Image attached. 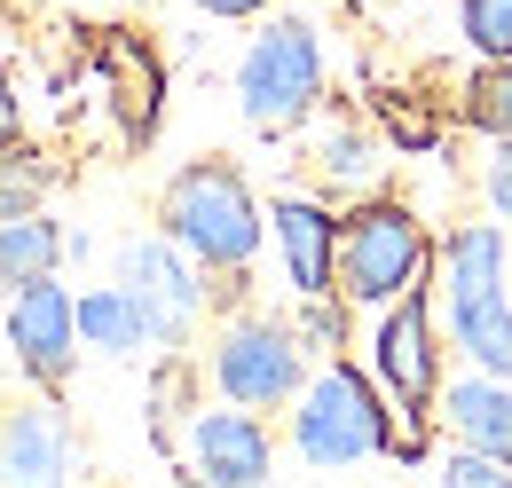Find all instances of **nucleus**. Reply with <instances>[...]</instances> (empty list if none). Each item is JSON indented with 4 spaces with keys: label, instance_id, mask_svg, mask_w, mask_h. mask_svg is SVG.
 <instances>
[{
    "label": "nucleus",
    "instance_id": "f257e3e1",
    "mask_svg": "<svg viewBox=\"0 0 512 488\" xmlns=\"http://www.w3.org/2000/svg\"><path fill=\"white\" fill-rule=\"evenodd\" d=\"M158 229L182 244L205 276H245L260 237H268V213H260L253 182L229 158H190L158 197Z\"/></svg>",
    "mask_w": 512,
    "mask_h": 488
},
{
    "label": "nucleus",
    "instance_id": "f03ea898",
    "mask_svg": "<svg viewBox=\"0 0 512 488\" xmlns=\"http://www.w3.org/2000/svg\"><path fill=\"white\" fill-rule=\"evenodd\" d=\"M434 252H442V244L426 237V221H418L402 197L347 205V221H339V300L394 307L402 292H426Z\"/></svg>",
    "mask_w": 512,
    "mask_h": 488
},
{
    "label": "nucleus",
    "instance_id": "7ed1b4c3",
    "mask_svg": "<svg viewBox=\"0 0 512 488\" xmlns=\"http://www.w3.org/2000/svg\"><path fill=\"white\" fill-rule=\"evenodd\" d=\"M292 449H300L308 465H323V473H347V465L394 449V410H386V394L355 363L331 355V363L300 386V402H292Z\"/></svg>",
    "mask_w": 512,
    "mask_h": 488
},
{
    "label": "nucleus",
    "instance_id": "20e7f679",
    "mask_svg": "<svg viewBox=\"0 0 512 488\" xmlns=\"http://www.w3.org/2000/svg\"><path fill=\"white\" fill-rule=\"evenodd\" d=\"M237 103L260 134H292L323 103V40L308 16H268L237 63Z\"/></svg>",
    "mask_w": 512,
    "mask_h": 488
},
{
    "label": "nucleus",
    "instance_id": "39448f33",
    "mask_svg": "<svg viewBox=\"0 0 512 488\" xmlns=\"http://www.w3.org/2000/svg\"><path fill=\"white\" fill-rule=\"evenodd\" d=\"M213 386L237 410H284L308 386V347L284 315H237L213 339Z\"/></svg>",
    "mask_w": 512,
    "mask_h": 488
},
{
    "label": "nucleus",
    "instance_id": "423d86ee",
    "mask_svg": "<svg viewBox=\"0 0 512 488\" xmlns=\"http://www.w3.org/2000/svg\"><path fill=\"white\" fill-rule=\"evenodd\" d=\"M119 284L134 292V307L150 315V339L158 347H182L197 331V315L213 307V284H205V268H197L182 244L166 237H134V244H119Z\"/></svg>",
    "mask_w": 512,
    "mask_h": 488
},
{
    "label": "nucleus",
    "instance_id": "0eeeda50",
    "mask_svg": "<svg viewBox=\"0 0 512 488\" xmlns=\"http://www.w3.org/2000/svg\"><path fill=\"white\" fill-rule=\"evenodd\" d=\"M8 347H16V363L24 378L40 386V394H56L79 363V300H71L56 276H40V284H24V292H8Z\"/></svg>",
    "mask_w": 512,
    "mask_h": 488
},
{
    "label": "nucleus",
    "instance_id": "6e6552de",
    "mask_svg": "<svg viewBox=\"0 0 512 488\" xmlns=\"http://www.w3.org/2000/svg\"><path fill=\"white\" fill-rule=\"evenodd\" d=\"M379 386L402 402V410H434L442 402V331H434V300L426 292H402L379 323Z\"/></svg>",
    "mask_w": 512,
    "mask_h": 488
},
{
    "label": "nucleus",
    "instance_id": "1a4fd4ad",
    "mask_svg": "<svg viewBox=\"0 0 512 488\" xmlns=\"http://www.w3.org/2000/svg\"><path fill=\"white\" fill-rule=\"evenodd\" d=\"M190 473L197 488H260L276 473V441L260 426V410H197L190 418Z\"/></svg>",
    "mask_w": 512,
    "mask_h": 488
},
{
    "label": "nucleus",
    "instance_id": "9d476101",
    "mask_svg": "<svg viewBox=\"0 0 512 488\" xmlns=\"http://www.w3.org/2000/svg\"><path fill=\"white\" fill-rule=\"evenodd\" d=\"M268 237H276L284 284L300 300L339 292V213H331V197H276L268 205Z\"/></svg>",
    "mask_w": 512,
    "mask_h": 488
},
{
    "label": "nucleus",
    "instance_id": "9b49d317",
    "mask_svg": "<svg viewBox=\"0 0 512 488\" xmlns=\"http://www.w3.org/2000/svg\"><path fill=\"white\" fill-rule=\"evenodd\" d=\"M71 481V418L40 394L0 418V488H64Z\"/></svg>",
    "mask_w": 512,
    "mask_h": 488
},
{
    "label": "nucleus",
    "instance_id": "f8f14e48",
    "mask_svg": "<svg viewBox=\"0 0 512 488\" xmlns=\"http://www.w3.org/2000/svg\"><path fill=\"white\" fill-rule=\"evenodd\" d=\"M442 426L457 433V449H481L512 465V378L465 363V378H442Z\"/></svg>",
    "mask_w": 512,
    "mask_h": 488
},
{
    "label": "nucleus",
    "instance_id": "ddd939ff",
    "mask_svg": "<svg viewBox=\"0 0 512 488\" xmlns=\"http://www.w3.org/2000/svg\"><path fill=\"white\" fill-rule=\"evenodd\" d=\"M434 276H442V300H489V292H505V229L497 221H465V229H449L442 252H434Z\"/></svg>",
    "mask_w": 512,
    "mask_h": 488
},
{
    "label": "nucleus",
    "instance_id": "4468645a",
    "mask_svg": "<svg viewBox=\"0 0 512 488\" xmlns=\"http://www.w3.org/2000/svg\"><path fill=\"white\" fill-rule=\"evenodd\" d=\"M316 182H323V197H347V205H363V197H379V174H386V150L363 134L355 119H339L331 134L316 142Z\"/></svg>",
    "mask_w": 512,
    "mask_h": 488
},
{
    "label": "nucleus",
    "instance_id": "2eb2a0df",
    "mask_svg": "<svg viewBox=\"0 0 512 488\" xmlns=\"http://www.w3.org/2000/svg\"><path fill=\"white\" fill-rule=\"evenodd\" d=\"M449 339L465 347V363L489 370V378H512V300L489 292V300H457L449 307Z\"/></svg>",
    "mask_w": 512,
    "mask_h": 488
},
{
    "label": "nucleus",
    "instance_id": "dca6fc26",
    "mask_svg": "<svg viewBox=\"0 0 512 488\" xmlns=\"http://www.w3.org/2000/svg\"><path fill=\"white\" fill-rule=\"evenodd\" d=\"M56 260H64V229L48 213L0 221V300L24 292V284H40V276H56Z\"/></svg>",
    "mask_w": 512,
    "mask_h": 488
},
{
    "label": "nucleus",
    "instance_id": "f3484780",
    "mask_svg": "<svg viewBox=\"0 0 512 488\" xmlns=\"http://www.w3.org/2000/svg\"><path fill=\"white\" fill-rule=\"evenodd\" d=\"M79 339L103 347V355H142V347H158V339H150V315L134 307L127 284H103V292L79 300Z\"/></svg>",
    "mask_w": 512,
    "mask_h": 488
},
{
    "label": "nucleus",
    "instance_id": "a211bd4d",
    "mask_svg": "<svg viewBox=\"0 0 512 488\" xmlns=\"http://www.w3.org/2000/svg\"><path fill=\"white\" fill-rule=\"evenodd\" d=\"M48 189H56V158H40V150H24V142H8V150H0V221L40 213V205H48Z\"/></svg>",
    "mask_w": 512,
    "mask_h": 488
},
{
    "label": "nucleus",
    "instance_id": "6ab92c4d",
    "mask_svg": "<svg viewBox=\"0 0 512 488\" xmlns=\"http://www.w3.org/2000/svg\"><path fill=\"white\" fill-rule=\"evenodd\" d=\"M457 119L473 126V134H489V142H512V63H481V71L465 79Z\"/></svg>",
    "mask_w": 512,
    "mask_h": 488
},
{
    "label": "nucleus",
    "instance_id": "aec40b11",
    "mask_svg": "<svg viewBox=\"0 0 512 488\" xmlns=\"http://www.w3.org/2000/svg\"><path fill=\"white\" fill-rule=\"evenodd\" d=\"M457 32L481 63H512V0H457Z\"/></svg>",
    "mask_w": 512,
    "mask_h": 488
},
{
    "label": "nucleus",
    "instance_id": "412c9836",
    "mask_svg": "<svg viewBox=\"0 0 512 488\" xmlns=\"http://www.w3.org/2000/svg\"><path fill=\"white\" fill-rule=\"evenodd\" d=\"M292 331H300V347H308V355H323V363L347 347V315L331 307V292H323V300H300V323H292Z\"/></svg>",
    "mask_w": 512,
    "mask_h": 488
},
{
    "label": "nucleus",
    "instance_id": "4be33fe9",
    "mask_svg": "<svg viewBox=\"0 0 512 488\" xmlns=\"http://www.w3.org/2000/svg\"><path fill=\"white\" fill-rule=\"evenodd\" d=\"M442 488H512V465L481 457V449H449L442 457Z\"/></svg>",
    "mask_w": 512,
    "mask_h": 488
},
{
    "label": "nucleus",
    "instance_id": "5701e85b",
    "mask_svg": "<svg viewBox=\"0 0 512 488\" xmlns=\"http://www.w3.org/2000/svg\"><path fill=\"white\" fill-rule=\"evenodd\" d=\"M481 197H489L497 221H512V142H497V158H489V174H481Z\"/></svg>",
    "mask_w": 512,
    "mask_h": 488
},
{
    "label": "nucleus",
    "instance_id": "b1692460",
    "mask_svg": "<svg viewBox=\"0 0 512 488\" xmlns=\"http://www.w3.org/2000/svg\"><path fill=\"white\" fill-rule=\"evenodd\" d=\"M205 16H221V24H245V16H268V0H197Z\"/></svg>",
    "mask_w": 512,
    "mask_h": 488
},
{
    "label": "nucleus",
    "instance_id": "393cba45",
    "mask_svg": "<svg viewBox=\"0 0 512 488\" xmlns=\"http://www.w3.org/2000/svg\"><path fill=\"white\" fill-rule=\"evenodd\" d=\"M24 134V111H16V87H8V71H0V150Z\"/></svg>",
    "mask_w": 512,
    "mask_h": 488
},
{
    "label": "nucleus",
    "instance_id": "a878e982",
    "mask_svg": "<svg viewBox=\"0 0 512 488\" xmlns=\"http://www.w3.org/2000/svg\"><path fill=\"white\" fill-rule=\"evenodd\" d=\"M331 8H363V0H331Z\"/></svg>",
    "mask_w": 512,
    "mask_h": 488
},
{
    "label": "nucleus",
    "instance_id": "bb28decb",
    "mask_svg": "<svg viewBox=\"0 0 512 488\" xmlns=\"http://www.w3.org/2000/svg\"><path fill=\"white\" fill-rule=\"evenodd\" d=\"M0 347H8V323H0Z\"/></svg>",
    "mask_w": 512,
    "mask_h": 488
},
{
    "label": "nucleus",
    "instance_id": "cd10ccee",
    "mask_svg": "<svg viewBox=\"0 0 512 488\" xmlns=\"http://www.w3.org/2000/svg\"><path fill=\"white\" fill-rule=\"evenodd\" d=\"M134 8H142V0H134Z\"/></svg>",
    "mask_w": 512,
    "mask_h": 488
}]
</instances>
